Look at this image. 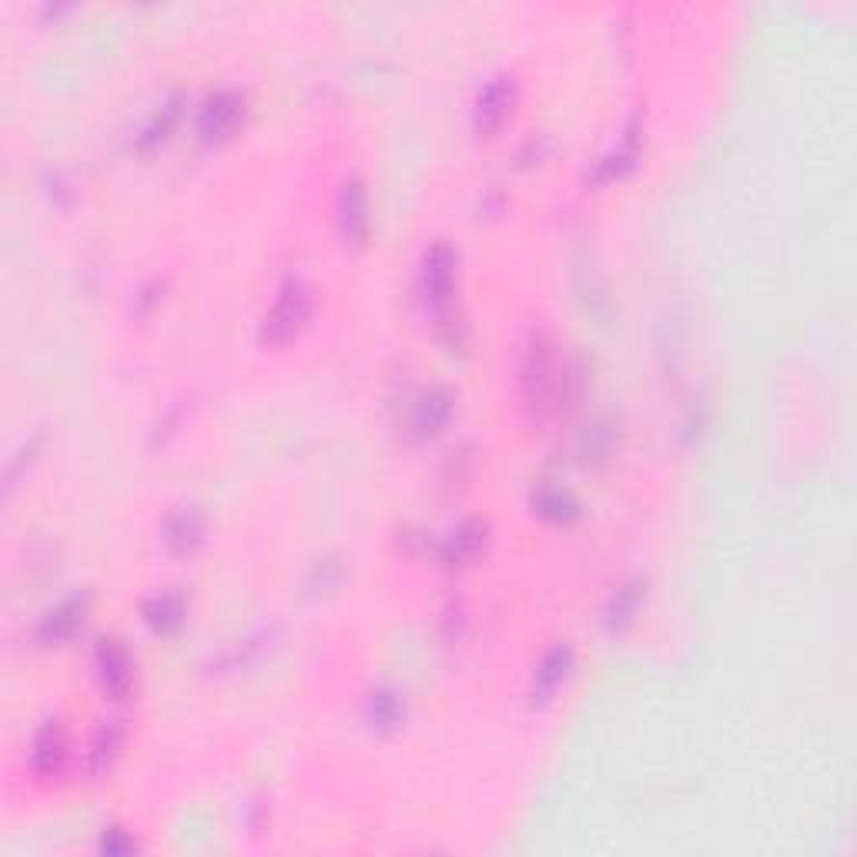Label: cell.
I'll return each instance as SVG.
<instances>
[{
    "mask_svg": "<svg viewBox=\"0 0 857 857\" xmlns=\"http://www.w3.org/2000/svg\"><path fill=\"white\" fill-rule=\"evenodd\" d=\"M574 647L569 643H556L543 660H539V670H536V683H533V693L539 700H549L569 677V670H574Z\"/></svg>",
    "mask_w": 857,
    "mask_h": 857,
    "instance_id": "12",
    "label": "cell"
},
{
    "mask_svg": "<svg viewBox=\"0 0 857 857\" xmlns=\"http://www.w3.org/2000/svg\"><path fill=\"white\" fill-rule=\"evenodd\" d=\"M97 673L111 696H124L134 680V663H131L127 647H121L117 640H104L97 650Z\"/></svg>",
    "mask_w": 857,
    "mask_h": 857,
    "instance_id": "9",
    "label": "cell"
},
{
    "mask_svg": "<svg viewBox=\"0 0 857 857\" xmlns=\"http://www.w3.org/2000/svg\"><path fill=\"white\" fill-rule=\"evenodd\" d=\"M486 549V523L483 519H466L460 523L446 543H443V559L450 566H469L479 553Z\"/></svg>",
    "mask_w": 857,
    "mask_h": 857,
    "instance_id": "11",
    "label": "cell"
},
{
    "mask_svg": "<svg viewBox=\"0 0 857 857\" xmlns=\"http://www.w3.org/2000/svg\"><path fill=\"white\" fill-rule=\"evenodd\" d=\"M245 117V97L238 91H218L205 101L198 131L205 141H225Z\"/></svg>",
    "mask_w": 857,
    "mask_h": 857,
    "instance_id": "4",
    "label": "cell"
},
{
    "mask_svg": "<svg viewBox=\"0 0 857 857\" xmlns=\"http://www.w3.org/2000/svg\"><path fill=\"white\" fill-rule=\"evenodd\" d=\"M117 751H121V727L117 724H104L94 734V741H91V764H94V771H107L111 761L117 757Z\"/></svg>",
    "mask_w": 857,
    "mask_h": 857,
    "instance_id": "20",
    "label": "cell"
},
{
    "mask_svg": "<svg viewBox=\"0 0 857 857\" xmlns=\"http://www.w3.org/2000/svg\"><path fill=\"white\" fill-rule=\"evenodd\" d=\"M178 97L175 101H168L155 117H152V124L145 127V134H141V148H152V145H158V141H165L168 137V131L178 124Z\"/></svg>",
    "mask_w": 857,
    "mask_h": 857,
    "instance_id": "21",
    "label": "cell"
},
{
    "mask_svg": "<svg viewBox=\"0 0 857 857\" xmlns=\"http://www.w3.org/2000/svg\"><path fill=\"white\" fill-rule=\"evenodd\" d=\"M205 536V516L198 506H178L168 519H165V543L175 553H195L198 543Z\"/></svg>",
    "mask_w": 857,
    "mask_h": 857,
    "instance_id": "10",
    "label": "cell"
},
{
    "mask_svg": "<svg viewBox=\"0 0 857 857\" xmlns=\"http://www.w3.org/2000/svg\"><path fill=\"white\" fill-rule=\"evenodd\" d=\"M145 620L158 630V633H172L182 627L185 620V600L182 593H162L155 600L145 603Z\"/></svg>",
    "mask_w": 857,
    "mask_h": 857,
    "instance_id": "15",
    "label": "cell"
},
{
    "mask_svg": "<svg viewBox=\"0 0 857 857\" xmlns=\"http://www.w3.org/2000/svg\"><path fill=\"white\" fill-rule=\"evenodd\" d=\"M339 225L345 245H362L369 238V195L362 182H349L339 198Z\"/></svg>",
    "mask_w": 857,
    "mask_h": 857,
    "instance_id": "7",
    "label": "cell"
},
{
    "mask_svg": "<svg viewBox=\"0 0 857 857\" xmlns=\"http://www.w3.org/2000/svg\"><path fill=\"white\" fill-rule=\"evenodd\" d=\"M312 312V299L309 289L302 281H289L285 289L278 292V302L268 309L265 322H261V342L278 345V342H289L292 335H299V329L309 322Z\"/></svg>",
    "mask_w": 857,
    "mask_h": 857,
    "instance_id": "2",
    "label": "cell"
},
{
    "mask_svg": "<svg viewBox=\"0 0 857 857\" xmlns=\"http://www.w3.org/2000/svg\"><path fill=\"white\" fill-rule=\"evenodd\" d=\"M68 757H71L68 731H64L58 721H51V724L34 737V751H31L34 771H38L41 777H58V774H64Z\"/></svg>",
    "mask_w": 857,
    "mask_h": 857,
    "instance_id": "5",
    "label": "cell"
},
{
    "mask_svg": "<svg viewBox=\"0 0 857 857\" xmlns=\"http://www.w3.org/2000/svg\"><path fill=\"white\" fill-rule=\"evenodd\" d=\"M513 101H516V87L509 78H496L483 87L479 101H476V127L493 134L503 127V121L509 117L513 111Z\"/></svg>",
    "mask_w": 857,
    "mask_h": 857,
    "instance_id": "6",
    "label": "cell"
},
{
    "mask_svg": "<svg viewBox=\"0 0 857 857\" xmlns=\"http://www.w3.org/2000/svg\"><path fill=\"white\" fill-rule=\"evenodd\" d=\"M453 415V392L450 389H428L412 412V425L419 436H436L440 428L450 422Z\"/></svg>",
    "mask_w": 857,
    "mask_h": 857,
    "instance_id": "13",
    "label": "cell"
},
{
    "mask_svg": "<svg viewBox=\"0 0 857 857\" xmlns=\"http://www.w3.org/2000/svg\"><path fill=\"white\" fill-rule=\"evenodd\" d=\"M637 148H640V137H637V127H630L627 137H623V145H620L613 155H607V158L600 162L597 182H613V178H620L623 172H630L633 162H637Z\"/></svg>",
    "mask_w": 857,
    "mask_h": 857,
    "instance_id": "16",
    "label": "cell"
},
{
    "mask_svg": "<svg viewBox=\"0 0 857 857\" xmlns=\"http://www.w3.org/2000/svg\"><path fill=\"white\" fill-rule=\"evenodd\" d=\"M533 506H536L539 516H546V519H553V523H566V519L577 516V499L569 496V493H562V489H543V493L533 499Z\"/></svg>",
    "mask_w": 857,
    "mask_h": 857,
    "instance_id": "17",
    "label": "cell"
},
{
    "mask_svg": "<svg viewBox=\"0 0 857 857\" xmlns=\"http://www.w3.org/2000/svg\"><path fill=\"white\" fill-rule=\"evenodd\" d=\"M84 613H87V600H84V597H71V600H64L61 607H54V610L41 620V627H38V640H41L44 647H54V643L71 640V637L81 630Z\"/></svg>",
    "mask_w": 857,
    "mask_h": 857,
    "instance_id": "8",
    "label": "cell"
},
{
    "mask_svg": "<svg viewBox=\"0 0 857 857\" xmlns=\"http://www.w3.org/2000/svg\"><path fill=\"white\" fill-rule=\"evenodd\" d=\"M613 443H617L613 422L600 419V422H593L587 433H584V456L593 460V463H600V460H607V456L613 453Z\"/></svg>",
    "mask_w": 857,
    "mask_h": 857,
    "instance_id": "18",
    "label": "cell"
},
{
    "mask_svg": "<svg viewBox=\"0 0 857 857\" xmlns=\"http://www.w3.org/2000/svg\"><path fill=\"white\" fill-rule=\"evenodd\" d=\"M453 285H456V251L446 241H440L422 255V268H419L422 299L433 309H443L453 296Z\"/></svg>",
    "mask_w": 857,
    "mask_h": 857,
    "instance_id": "3",
    "label": "cell"
},
{
    "mask_svg": "<svg viewBox=\"0 0 857 857\" xmlns=\"http://www.w3.org/2000/svg\"><path fill=\"white\" fill-rule=\"evenodd\" d=\"M101 847H104L107 854H127V850H134V840L124 837V830H107V834L101 837Z\"/></svg>",
    "mask_w": 857,
    "mask_h": 857,
    "instance_id": "22",
    "label": "cell"
},
{
    "mask_svg": "<svg viewBox=\"0 0 857 857\" xmlns=\"http://www.w3.org/2000/svg\"><path fill=\"white\" fill-rule=\"evenodd\" d=\"M399 717H402V703H399L395 693H389V690L372 693V700H369V721H372V727L392 731V727L399 724Z\"/></svg>",
    "mask_w": 857,
    "mask_h": 857,
    "instance_id": "19",
    "label": "cell"
},
{
    "mask_svg": "<svg viewBox=\"0 0 857 857\" xmlns=\"http://www.w3.org/2000/svg\"><path fill=\"white\" fill-rule=\"evenodd\" d=\"M562 385H566V375L556 362L553 342L546 335H536L529 352H526V365H523V399H526V405L533 412L553 409Z\"/></svg>",
    "mask_w": 857,
    "mask_h": 857,
    "instance_id": "1",
    "label": "cell"
},
{
    "mask_svg": "<svg viewBox=\"0 0 857 857\" xmlns=\"http://www.w3.org/2000/svg\"><path fill=\"white\" fill-rule=\"evenodd\" d=\"M643 597H647V584H643V580H630V584H623V587L613 593L610 610H607V623H610V630H627V627L637 620V613H640V607H643Z\"/></svg>",
    "mask_w": 857,
    "mask_h": 857,
    "instance_id": "14",
    "label": "cell"
}]
</instances>
